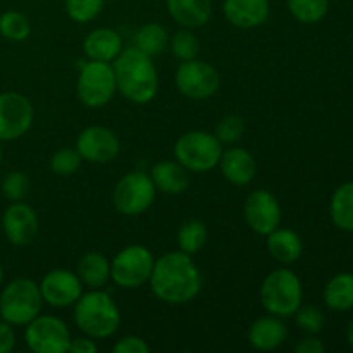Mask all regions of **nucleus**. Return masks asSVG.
I'll use <instances>...</instances> for the list:
<instances>
[{
    "label": "nucleus",
    "instance_id": "22",
    "mask_svg": "<svg viewBox=\"0 0 353 353\" xmlns=\"http://www.w3.org/2000/svg\"><path fill=\"white\" fill-rule=\"evenodd\" d=\"M150 178L155 188L168 195H181L190 185V171L178 161H162L155 164Z\"/></svg>",
    "mask_w": 353,
    "mask_h": 353
},
{
    "label": "nucleus",
    "instance_id": "14",
    "mask_svg": "<svg viewBox=\"0 0 353 353\" xmlns=\"http://www.w3.org/2000/svg\"><path fill=\"white\" fill-rule=\"evenodd\" d=\"M243 217L254 233L268 236L281 224V207L271 192L255 190L245 202Z\"/></svg>",
    "mask_w": 353,
    "mask_h": 353
},
{
    "label": "nucleus",
    "instance_id": "18",
    "mask_svg": "<svg viewBox=\"0 0 353 353\" xmlns=\"http://www.w3.org/2000/svg\"><path fill=\"white\" fill-rule=\"evenodd\" d=\"M221 172L231 185L245 186L254 181L257 172V162L254 155L241 147H231L223 150L219 161Z\"/></svg>",
    "mask_w": 353,
    "mask_h": 353
},
{
    "label": "nucleus",
    "instance_id": "39",
    "mask_svg": "<svg viewBox=\"0 0 353 353\" xmlns=\"http://www.w3.org/2000/svg\"><path fill=\"white\" fill-rule=\"evenodd\" d=\"M69 352L72 353H97L99 347H97L95 340L86 334L78 338H71V345H69Z\"/></svg>",
    "mask_w": 353,
    "mask_h": 353
},
{
    "label": "nucleus",
    "instance_id": "11",
    "mask_svg": "<svg viewBox=\"0 0 353 353\" xmlns=\"http://www.w3.org/2000/svg\"><path fill=\"white\" fill-rule=\"evenodd\" d=\"M221 76L212 64L199 59L183 61L176 71V88L192 100H205L219 90Z\"/></svg>",
    "mask_w": 353,
    "mask_h": 353
},
{
    "label": "nucleus",
    "instance_id": "21",
    "mask_svg": "<svg viewBox=\"0 0 353 353\" xmlns=\"http://www.w3.org/2000/svg\"><path fill=\"white\" fill-rule=\"evenodd\" d=\"M168 10L181 28L196 30L205 26L212 17L210 0H168Z\"/></svg>",
    "mask_w": 353,
    "mask_h": 353
},
{
    "label": "nucleus",
    "instance_id": "37",
    "mask_svg": "<svg viewBox=\"0 0 353 353\" xmlns=\"http://www.w3.org/2000/svg\"><path fill=\"white\" fill-rule=\"evenodd\" d=\"M114 353H148L150 352V347H148L147 341L140 336H124L121 340L116 341L112 348Z\"/></svg>",
    "mask_w": 353,
    "mask_h": 353
},
{
    "label": "nucleus",
    "instance_id": "5",
    "mask_svg": "<svg viewBox=\"0 0 353 353\" xmlns=\"http://www.w3.org/2000/svg\"><path fill=\"white\" fill-rule=\"evenodd\" d=\"M41 305L40 286L33 279H12L0 293V317L12 326H26L40 316Z\"/></svg>",
    "mask_w": 353,
    "mask_h": 353
},
{
    "label": "nucleus",
    "instance_id": "27",
    "mask_svg": "<svg viewBox=\"0 0 353 353\" xmlns=\"http://www.w3.org/2000/svg\"><path fill=\"white\" fill-rule=\"evenodd\" d=\"M169 33L162 24L159 23H148L138 30L134 34V45L138 50L143 52L148 57H155V55L162 54L165 48L169 47Z\"/></svg>",
    "mask_w": 353,
    "mask_h": 353
},
{
    "label": "nucleus",
    "instance_id": "33",
    "mask_svg": "<svg viewBox=\"0 0 353 353\" xmlns=\"http://www.w3.org/2000/svg\"><path fill=\"white\" fill-rule=\"evenodd\" d=\"M245 133V123L240 116L236 114H228V116L221 117L219 123L216 124V134L217 140L223 145H233L238 140H241Z\"/></svg>",
    "mask_w": 353,
    "mask_h": 353
},
{
    "label": "nucleus",
    "instance_id": "40",
    "mask_svg": "<svg viewBox=\"0 0 353 353\" xmlns=\"http://www.w3.org/2000/svg\"><path fill=\"white\" fill-rule=\"evenodd\" d=\"M293 350L296 353H323L326 350V347H324V343L319 340V338H316V334H310V336L303 338L302 341H299Z\"/></svg>",
    "mask_w": 353,
    "mask_h": 353
},
{
    "label": "nucleus",
    "instance_id": "19",
    "mask_svg": "<svg viewBox=\"0 0 353 353\" xmlns=\"http://www.w3.org/2000/svg\"><path fill=\"white\" fill-rule=\"evenodd\" d=\"M288 331L281 317L265 316L254 321L248 330V341L259 352H272L285 343Z\"/></svg>",
    "mask_w": 353,
    "mask_h": 353
},
{
    "label": "nucleus",
    "instance_id": "9",
    "mask_svg": "<svg viewBox=\"0 0 353 353\" xmlns=\"http://www.w3.org/2000/svg\"><path fill=\"white\" fill-rule=\"evenodd\" d=\"M155 188L150 174L143 171H131L117 181L112 193V202L123 216H140L150 209L155 200Z\"/></svg>",
    "mask_w": 353,
    "mask_h": 353
},
{
    "label": "nucleus",
    "instance_id": "20",
    "mask_svg": "<svg viewBox=\"0 0 353 353\" xmlns=\"http://www.w3.org/2000/svg\"><path fill=\"white\" fill-rule=\"evenodd\" d=\"M83 50L90 61L114 62V59L123 50V38L116 30L97 28L90 31L83 41Z\"/></svg>",
    "mask_w": 353,
    "mask_h": 353
},
{
    "label": "nucleus",
    "instance_id": "32",
    "mask_svg": "<svg viewBox=\"0 0 353 353\" xmlns=\"http://www.w3.org/2000/svg\"><path fill=\"white\" fill-rule=\"evenodd\" d=\"M105 0H65L64 7L69 19L74 23H90L95 19L103 9Z\"/></svg>",
    "mask_w": 353,
    "mask_h": 353
},
{
    "label": "nucleus",
    "instance_id": "25",
    "mask_svg": "<svg viewBox=\"0 0 353 353\" xmlns=\"http://www.w3.org/2000/svg\"><path fill=\"white\" fill-rule=\"evenodd\" d=\"M324 303L331 310L345 312L353 309V274L341 272L331 278L324 288Z\"/></svg>",
    "mask_w": 353,
    "mask_h": 353
},
{
    "label": "nucleus",
    "instance_id": "4",
    "mask_svg": "<svg viewBox=\"0 0 353 353\" xmlns=\"http://www.w3.org/2000/svg\"><path fill=\"white\" fill-rule=\"evenodd\" d=\"M303 290L299 276L290 269H276L261 286V303L271 316L292 317L302 305Z\"/></svg>",
    "mask_w": 353,
    "mask_h": 353
},
{
    "label": "nucleus",
    "instance_id": "24",
    "mask_svg": "<svg viewBox=\"0 0 353 353\" xmlns=\"http://www.w3.org/2000/svg\"><path fill=\"white\" fill-rule=\"evenodd\" d=\"M79 281L90 290H102L110 281V262L100 252H88L83 255L76 268Z\"/></svg>",
    "mask_w": 353,
    "mask_h": 353
},
{
    "label": "nucleus",
    "instance_id": "8",
    "mask_svg": "<svg viewBox=\"0 0 353 353\" xmlns=\"http://www.w3.org/2000/svg\"><path fill=\"white\" fill-rule=\"evenodd\" d=\"M154 264V254L147 247L130 245L110 262V279L123 290L140 288L150 279Z\"/></svg>",
    "mask_w": 353,
    "mask_h": 353
},
{
    "label": "nucleus",
    "instance_id": "3",
    "mask_svg": "<svg viewBox=\"0 0 353 353\" xmlns=\"http://www.w3.org/2000/svg\"><path fill=\"white\" fill-rule=\"evenodd\" d=\"M74 323L78 330L93 340L114 336L121 326V312L116 300L103 290L81 293L74 303Z\"/></svg>",
    "mask_w": 353,
    "mask_h": 353
},
{
    "label": "nucleus",
    "instance_id": "6",
    "mask_svg": "<svg viewBox=\"0 0 353 353\" xmlns=\"http://www.w3.org/2000/svg\"><path fill=\"white\" fill-rule=\"evenodd\" d=\"M223 143L207 131H188L174 145V157L190 172H209L219 165Z\"/></svg>",
    "mask_w": 353,
    "mask_h": 353
},
{
    "label": "nucleus",
    "instance_id": "30",
    "mask_svg": "<svg viewBox=\"0 0 353 353\" xmlns=\"http://www.w3.org/2000/svg\"><path fill=\"white\" fill-rule=\"evenodd\" d=\"M31 33L28 17L17 10H7L0 16V34L10 41H24Z\"/></svg>",
    "mask_w": 353,
    "mask_h": 353
},
{
    "label": "nucleus",
    "instance_id": "28",
    "mask_svg": "<svg viewBox=\"0 0 353 353\" xmlns=\"http://www.w3.org/2000/svg\"><path fill=\"white\" fill-rule=\"evenodd\" d=\"M207 243V228L205 224L200 223V221H186L185 224H181L178 231V245L179 250L185 252V254L193 255L199 254Z\"/></svg>",
    "mask_w": 353,
    "mask_h": 353
},
{
    "label": "nucleus",
    "instance_id": "16",
    "mask_svg": "<svg viewBox=\"0 0 353 353\" xmlns=\"http://www.w3.org/2000/svg\"><path fill=\"white\" fill-rule=\"evenodd\" d=\"M2 230L7 240L16 247H26L37 238L40 221L37 212L26 202H12L2 216Z\"/></svg>",
    "mask_w": 353,
    "mask_h": 353
},
{
    "label": "nucleus",
    "instance_id": "10",
    "mask_svg": "<svg viewBox=\"0 0 353 353\" xmlns=\"http://www.w3.org/2000/svg\"><path fill=\"white\" fill-rule=\"evenodd\" d=\"M24 341L34 353H65L71 345V333L62 319L40 314L26 324Z\"/></svg>",
    "mask_w": 353,
    "mask_h": 353
},
{
    "label": "nucleus",
    "instance_id": "36",
    "mask_svg": "<svg viewBox=\"0 0 353 353\" xmlns=\"http://www.w3.org/2000/svg\"><path fill=\"white\" fill-rule=\"evenodd\" d=\"M295 321L296 326L305 331L307 334H319L326 326V316L323 314V310L314 305H300V309L295 312Z\"/></svg>",
    "mask_w": 353,
    "mask_h": 353
},
{
    "label": "nucleus",
    "instance_id": "35",
    "mask_svg": "<svg viewBox=\"0 0 353 353\" xmlns=\"http://www.w3.org/2000/svg\"><path fill=\"white\" fill-rule=\"evenodd\" d=\"M83 159L79 155V152L76 148H61V150L55 152L50 159V169L57 176H71L81 165Z\"/></svg>",
    "mask_w": 353,
    "mask_h": 353
},
{
    "label": "nucleus",
    "instance_id": "26",
    "mask_svg": "<svg viewBox=\"0 0 353 353\" xmlns=\"http://www.w3.org/2000/svg\"><path fill=\"white\" fill-rule=\"evenodd\" d=\"M330 214L338 230L353 233V181L345 183L333 193Z\"/></svg>",
    "mask_w": 353,
    "mask_h": 353
},
{
    "label": "nucleus",
    "instance_id": "43",
    "mask_svg": "<svg viewBox=\"0 0 353 353\" xmlns=\"http://www.w3.org/2000/svg\"><path fill=\"white\" fill-rule=\"evenodd\" d=\"M2 155H3L2 154V147H0V162H2Z\"/></svg>",
    "mask_w": 353,
    "mask_h": 353
},
{
    "label": "nucleus",
    "instance_id": "23",
    "mask_svg": "<svg viewBox=\"0 0 353 353\" xmlns=\"http://www.w3.org/2000/svg\"><path fill=\"white\" fill-rule=\"evenodd\" d=\"M268 250L281 264H293L303 252L302 238L290 228H276L268 234Z\"/></svg>",
    "mask_w": 353,
    "mask_h": 353
},
{
    "label": "nucleus",
    "instance_id": "12",
    "mask_svg": "<svg viewBox=\"0 0 353 353\" xmlns=\"http://www.w3.org/2000/svg\"><path fill=\"white\" fill-rule=\"evenodd\" d=\"M34 109L30 99L17 92L0 93V141L24 137L33 126Z\"/></svg>",
    "mask_w": 353,
    "mask_h": 353
},
{
    "label": "nucleus",
    "instance_id": "31",
    "mask_svg": "<svg viewBox=\"0 0 353 353\" xmlns=\"http://www.w3.org/2000/svg\"><path fill=\"white\" fill-rule=\"evenodd\" d=\"M169 48H171L172 55L179 61H192L196 59L200 52V40L193 30L183 28V30L176 31L171 38H169Z\"/></svg>",
    "mask_w": 353,
    "mask_h": 353
},
{
    "label": "nucleus",
    "instance_id": "15",
    "mask_svg": "<svg viewBox=\"0 0 353 353\" xmlns=\"http://www.w3.org/2000/svg\"><path fill=\"white\" fill-rule=\"evenodd\" d=\"M38 286H40L43 303H48L55 309L74 305L76 300L83 293V283L79 281L78 274L68 269L48 271Z\"/></svg>",
    "mask_w": 353,
    "mask_h": 353
},
{
    "label": "nucleus",
    "instance_id": "34",
    "mask_svg": "<svg viewBox=\"0 0 353 353\" xmlns=\"http://www.w3.org/2000/svg\"><path fill=\"white\" fill-rule=\"evenodd\" d=\"M30 178L23 171H10L2 181V193L10 202H21L30 193Z\"/></svg>",
    "mask_w": 353,
    "mask_h": 353
},
{
    "label": "nucleus",
    "instance_id": "2",
    "mask_svg": "<svg viewBox=\"0 0 353 353\" xmlns=\"http://www.w3.org/2000/svg\"><path fill=\"white\" fill-rule=\"evenodd\" d=\"M114 76L117 92L133 103H148L155 99L159 90V74L152 57L137 47H128L114 59Z\"/></svg>",
    "mask_w": 353,
    "mask_h": 353
},
{
    "label": "nucleus",
    "instance_id": "41",
    "mask_svg": "<svg viewBox=\"0 0 353 353\" xmlns=\"http://www.w3.org/2000/svg\"><path fill=\"white\" fill-rule=\"evenodd\" d=\"M347 341H348V345L353 348V321L348 324V327H347Z\"/></svg>",
    "mask_w": 353,
    "mask_h": 353
},
{
    "label": "nucleus",
    "instance_id": "42",
    "mask_svg": "<svg viewBox=\"0 0 353 353\" xmlns=\"http://www.w3.org/2000/svg\"><path fill=\"white\" fill-rule=\"evenodd\" d=\"M2 283H3V268L2 264H0V286H2Z\"/></svg>",
    "mask_w": 353,
    "mask_h": 353
},
{
    "label": "nucleus",
    "instance_id": "7",
    "mask_svg": "<svg viewBox=\"0 0 353 353\" xmlns=\"http://www.w3.org/2000/svg\"><path fill=\"white\" fill-rule=\"evenodd\" d=\"M78 99L90 109H100L112 100L117 92L116 76L110 62L90 61L79 69L76 81Z\"/></svg>",
    "mask_w": 353,
    "mask_h": 353
},
{
    "label": "nucleus",
    "instance_id": "13",
    "mask_svg": "<svg viewBox=\"0 0 353 353\" xmlns=\"http://www.w3.org/2000/svg\"><path fill=\"white\" fill-rule=\"evenodd\" d=\"M76 150L83 161L92 164H109L119 155L121 141L109 128L88 126L76 138Z\"/></svg>",
    "mask_w": 353,
    "mask_h": 353
},
{
    "label": "nucleus",
    "instance_id": "1",
    "mask_svg": "<svg viewBox=\"0 0 353 353\" xmlns=\"http://www.w3.org/2000/svg\"><path fill=\"white\" fill-rule=\"evenodd\" d=\"M152 293L169 305H183L196 299L203 285L202 274L188 254L168 252L154 264L150 279Z\"/></svg>",
    "mask_w": 353,
    "mask_h": 353
},
{
    "label": "nucleus",
    "instance_id": "29",
    "mask_svg": "<svg viewBox=\"0 0 353 353\" xmlns=\"http://www.w3.org/2000/svg\"><path fill=\"white\" fill-rule=\"evenodd\" d=\"M292 16L303 24H316L327 14L330 0H286Z\"/></svg>",
    "mask_w": 353,
    "mask_h": 353
},
{
    "label": "nucleus",
    "instance_id": "38",
    "mask_svg": "<svg viewBox=\"0 0 353 353\" xmlns=\"http://www.w3.org/2000/svg\"><path fill=\"white\" fill-rule=\"evenodd\" d=\"M16 347V333L12 324L0 321V353H10Z\"/></svg>",
    "mask_w": 353,
    "mask_h": 353
},
{
    "label": "nucleus",
    "instance_id": "17",
    "mask_svg": "<svg viewBox=\"0 0 353 353\" xmlns=\"http://www.w3.org/2000/svg\"><path fill=\"white\" fill-rule=\"evenodd\" d=\"M223 12L228 23L240 30L259 28L269 19L271 3L269 0H224Z\"/></svg>",
    "mask_w": 353,
    "mask_h": 353
}]
</instances>
